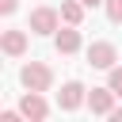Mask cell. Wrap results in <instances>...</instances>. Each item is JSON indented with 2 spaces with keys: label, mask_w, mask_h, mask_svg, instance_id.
<instances>
[{
  "label": "cell",
  "mask_w": 122,
  "mask_h": 122,
  "mask_svg": "<svg viewBox=\"0 0 122 122\" xmlns=\"http://www.w3.org/2000/svg\"><path fill=\"white\" fill-rule=\"evenodd\" d=\"M88 107H92V114H111L114 111V88L107 84V88H92L88 92Z\"/></svg>",
  "instance_id": "8992f818"
},
{
  "label": "cell",
  "mask_w": 122,
  "mask_h": 122,
  "mask_svg": "<svg viewBox=\"0 0 122 122\" xmlns=\"http://www.w3.org/2000/svg\"><path fill=\"white\" fill-rule=\"evenodd\" d=\"M107 118H111V122H122V107H118V111H111Z\"/></svg>",
  "instance_id": "4fadbf2b"
},
{
  "label": "cell",
  "mask_w": 122,
  "mask_h": 122,
  "mask_svg": "<svg viewBox=\"0 0 122 122\" xmlns=\"http://www.w3.org/2000/svg\"><path fill=\"white\" fill-rule=\"evenodd\" d=\"M0 50H4L8 57H19V53L27 50V30H4V38H0Z\"/></svg>",
  "instance_id": "ba28073f"
},
{
  "label": "cell",
  "mask_w": 122,
  "mask_h": 122,
  "mask_svg": "<svg viewBox=\"0 0 122 122\" xmlns=\"http://www.w3.org/2000/svg\"><path fill=\"white\" fill-rule=\"evenodd\" d=\"M84 99H88V95H84V84H80V80H69V84L57 92V107H61V111H76Z\"/></svg>",
  "instance_id": "5b68a950"
},
{
  "label": "cell",
  "mask_w": 122,
  "mask_h": 122,
  "mask_svg": "<svg viewBox=\"0 0 122 122\" xmlns=\"http://www.w3.org/2000/svg\"><path fill=\"white\" fill-rule=\"evenodd\" d=\"M107 84H111V88H114V95L122 99V69H118V65L111 69V80H107Z\"/></svg>",
  "instance_id": "8fae6325"
},
{
  "label": "cell",
  "mask_w": 122,
  "mask_h": 122,
  "mask_svg": "<svg viewBox=\"0 0 122 122\" xmlns=\"http://www.w3.org/2000/svg\"><path fill=\"white\" fill-rule=\"evenodd\" d=\"M19 80H23L27 92H50V84H53V69L42 65V61H27L23 72H19Z\"/></svg>",
  "instance_id": "6da1fadb"
},
{
  "label": "cell",
  "mask_w": 122,
  "mask_h": 122,
  "mask_svg": "<svg viewBox=\"0 0 122 122\" xmlns=\"http://www.w3.org/2000/svg\"><path fill=\"white\" fill-rule=\"evenodd\" d=\"M61 19L72 23V27H80V19H84V4H80V0H65V4H61Z\"/></svg>",
  "instance_id": "9c48e42d"
},
{
  "label": "cell",
  "mask_w": 122,
  "mask_h": 122,
  "mask_svg": "<svg viewBox=\"0 0 122 122\" xmlns=\"http://www.w3.org/2000/svg\"><path fill=\"white\" fill-rule=\"evenodd\" d=\"M15 4H19V0H0V11H4V15H11V11H15Z\"/></svg>",
  "instance_id": "7c38bea8"
},
{
  "label": "cell",
  "mask_w": 122,
  "mask_h": 122,
  "mask_svg": "<svg viewBox=\"0 0 122 122\" xmlns=\"http://www.w3.org/2000/svg\"><path fill=\"white\" fill-rule=\"evenodd\" d=\"M88 61H92V69L111 72V69H114V61H118V50H114L111 42H92V46H88Z\"/></svg>",
  "instance_id": "7a4b0ae2"
},
{
  "label": "cell",
  "mask_w": 122,
  "mask_h": 122,
  "mask_svg": "<svg viewBox=\"0 0 122 122\" xmlns=\"http://www.w3.org/2000/svg\"><path fill=\"white\" fill-rule=\"evenodd\" d=\"M80 4H84V8H99L103 0H80Z\"/></svg>",
  "instance_id": "5bb4252c"
},
{
  "label": "cell",
  "mask_w": 122,
  "mask_h": 122,
  "mask_svg": "<svg viewBox=\"0 0 122 122\" xmlns=\"http://www.w3.org/2000/svg\"><path fill=\"white\" fill-rule=\"evenodd\" d=\"M53 46H57V53H76V50H80V30L69 23L65 30H57V34H53Z\"/></svg>",
  "instance_id": "52a82bcc"
},
{
  "label": "cell",
  "mask_w": 122,
  "mask_h": 122,
  "mask_svg": "<svg viewBox=\"0 0 122 122\" xmlns=\"http://www.w3.org/2000/svg\"><path fill=\"white\" fill-rule=\"evenodd\" d=\"M103 8H107L111 23H122V0H103Z\"/></svg>",
  "instance_id": "30bf717a"
},
{
  "label": "cell",
  "mask_w": 122,
  "mask_h": 122,
  "mask_svg": "<svg viewBox=\"0 0 122 122\" xmlns=\"http://www.w3.org/2000/svg\"><path fill=\"white\" fill-rule=\"evenodd\" d=\"M19 111H23V118H30V122H42V118L50 114V103L42 99V92H27V95L19 99Z\"/></svg>",
  "instance_id": "3957f363"
},
{
  "label": "cell",
  "mask_w": 122,
  "mask_h": 122,
  "mask_svg": "<svg viewBox=\"0 0 122 122\" xmlns=\"http://www.w3.org/2000/svg\"><path fill=\"white\" fill-rule=\"evenodd\" d=\"M30 34H57V11L53 8H34L30 11Z\"/></svg>",
  "instance_id": "277c9868"
}]
</instances>
